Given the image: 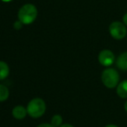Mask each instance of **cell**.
Returning a JSON list of instances; mask_svg holds the SVG:
<instances>
[{"label": "cell", "mask_w": 127, "mask_h": 127, "mask_svg": "<svg viewBox=\"0 0 127 127\" xmlns=\"http://www.w3.org/2000/svg\"><path fill=\"white\" fill-rule=\"evenodd\" d=\"M38 15V10L33 3H25L17 12V18L24 24H31L35 22Z\"/></svg>", "instance_id": "cell-1"}, {"label": "cell", "mask_w": 127, "mask_h": 127, "mask_svg": "<svg viewBox=\"0 0 127 127\" xmlns=\"http://www.w3.org/2000/svg\"><path fill=\"white\" fill-rule=\"evenodd\" d=\"M101 82L107 89L116 88L120 82L119 72L114 68H105L101 73Z\"/></svg>", "instance_id": "cell-2"}, {"label": "cell", "mask_w": 127, "mask_h": 127, "mask_svg": "<svg viewBox=\"0 0 127 127\" xmlns=\"http://www.w3.org/2000/svg\"><path fill=\"white\" fill-rule=\"evenodd\" d=\"M28 115L33 119H39L42 117L47 110V105L42 98H35L29 102L27 105Z\"/></svg>", "instance_id": "cell-3"}, {"label": "cell", "mask_w": 127, "mask_h": 127, "mask_svg": "<svg viewBox=\"0 0 127 127\" xmlns=\"http://www.w3.org/2000/svg\"><path fill=\"white\" fill-rule=\"evenodd\" d=\"M110 36L115 40H122L127 36V27L123 22L113 21L108 28Z\"/></svg>", "instance_id": "cell-4"}, {"label": "cell", "mask_w": 127, "mask_h": 127, "mask_svg": "<svg viewBox=\"0 0 127 127\" xmlns=\"http://www.w3.org/2000/svg\"><path fill=\"white\" fill-rule=\"evenodd\" d=\"M98 61L102 66L108 68L114 64V62L116 61V58L114 53L111 50L104 49L99 51L98 55Z\"/></svg>", "instance_id": "cell-5"}, {"label": "cell", "mask_w": 127, "mask_h": 127, "mask_svg": "<svg viewBox=\"0 0 127 127\" xmlns=\"http://www.w3.org/2000/svg\"><path fill=\"white\" fill-rule=\"evenodd\" d=\"M11 114L13 118L17 120H23L26 118L28 115V112H27V108L24 107V105H16L13 109H12Z\"/></svg>", "instance_id": "cell-6"}, {"label": "cell", "mask_w": 127, "mask_h": 127, "mask_svg": "<svg viewBox=\"0 0 127 127\" xmlns=\"http://www.w3.org/2000/svg\"><path fill=\"white\" fill-rule=\"evenodd\" d=\"M116 66L119 70L127 71V51H124L118 56L115 61Z\"/></svg>", "instance_id": "cell-7"}, {"label": "cell", "mask_w": 127, "mask_h": 127, "mask_svg": "<svg viewBox=\"0 0 127 127\" xmlns=\"http://www.w3.org/2000/svg\"><path fill=\"white\" fill-rule=\"evenodd\" d=\"M116 93L119 98L122 99H127V79L119 82L116 87Z\"/></svg>", "instance_id": "cell-8"}, {"label": "cell", "mask_w": 127, "mask_h": 127, "mask_svg": "<svg viewBox=\"0 0 127 127\" xmlns=\"http://www.w3.org/2000/svg\"><path fill=\"white\" fill-rule=\"evenodd\" d=\"M10 74V67L4 61H0V80H3L8 78Z\"/></svg>", "instance_id": "cell-9"}, {"label": "cell", "mask_w": 127, "mask_h": 127, "mask_svg": "<svg viewBox=\"0 0 127 127\" xmlns=\"http://www.w3.org/2000/svg\"><path fill=\"white\" fill-rule=\"evenodd\" d=\"M10 97V91L8 87L0 84V102H4Z\"/></svg>", "instance_id": "cell-10"}, {"label": "cell", "mask_w": 127, "mask_h": 127, "mask_svg": "<svg viewBox=\"0 0 127 127\" xmlns=\"http://www.w3.org/2000/svg\"><path fill=\"white\" fill-rule=\"evenodd\" d=\"M50 124L55 127H60L63 124V119L60 114H55L51 118Z\"/></svg>", "instance_id": "cell-11"}, {"label": "cell", "mask_w": 127, "mask_h": 127, "mask_svg": "<svg viewBox=\"0 0 127 127\" xmlns=\"http://www.w3.org/2000/svg\"><path fill=\"white\" fill-rule=\"evenodd\" d=\"M24 24H23L21 21H19V20H17L15 23L13 24V27H14V29L15 30H17V31H18V30H21L23 28V26H24Z\"/></svg>", "instance_id": "cell-12"}, {"label": "cell", "mask_w": 127, "mask_h": 127, "mask_svg": "<svg viewBox=\"0 0 127 127\" xmlns=\"http://www.w3.org/2000/svg\"><path fill=\"white\" fill-rule=\"evenodd\" d=\"M36 127H55V126H52L50 123H42V124L38 125Z\"/></svg>", "instance_id": "cell-13"}, {"label": "cell", "mask_w": 127, "mask_h": 127, "mask_svg": "<svg viewBox=\"0 0 127 127\" xmlns=\"http://www.w3.org/2000/svg\"><path fill=\"white\" fill-rule=\"evenodd\" d=\"M122 22L124 23L126 25V27H127V12L126 14H125L124 16H123V18H122Z\"/></svg>", "instance_id": "cell-14"}, {"label": "cell", "mask_w": 127, "mask_h": 127, "mask_svg": "<svg viewBox=\"0 0 127 127\" xmlns=\"http://www.w3.org/2000/svg\"><path fill=\"white\" fill-rule=\"evenodd\" d=\"M60 127H74L73 125L68 124V123H66V124H62Z\"/></svg>", "instance_id": "cell-15"}, {"label": "cell", "mask_w": 127, "mask_h": 127, "mask_svg": "<svg viewBox=\"0 0 127 127\" xmlns=\"http://www.w3.org/2000/svg\"><path fill=\"white\" fill-rule=\"evenodd\" d=\"M124 110L126 111V112L127 113V99H126V102L124 104Z\"/></svg>", "instance_id": "cell-16"}, {"label": "cell", "mask_w": 127, "mask_h": 127, "mask_svg": "<svg viewBox=\"0 0 127 127\" xmlns=\"http://www.w3.org/2000/svg\"><path fill=\"white\" fill-rule=\"evenodd\" d=\"M105 127H119V126L114 124H109V125H107V126H105Z\"/></svg>", "instance_id": "cell-17"}, {"label": "cell", "mask_w": 127, "mask_h": 127, "mask_svg": "<svg viewBox=\"0 0 127 127\" xmlns=\"http://www.w3.org/2000/svg\"><path fill=\"white\" fill-rule=\"evenodd\" d=\"M1 1H3V2H10V1H12V0H1Z\"/></svg>", "instance_id": "cell-18"}, {"label": "cell", "mask_w": 127, "mask_h": 127, "mask_svg": "<svg viewBox=\"0 0 127 127\" xmlns=\"http://www.w3.org/2000/svg\"><path fill=\"white\" fill-rule=\"evenodd\" d=\"M126 41H127V36H126Z\"/></svg>", "instance_id": "cell-19"}]
</instances>
